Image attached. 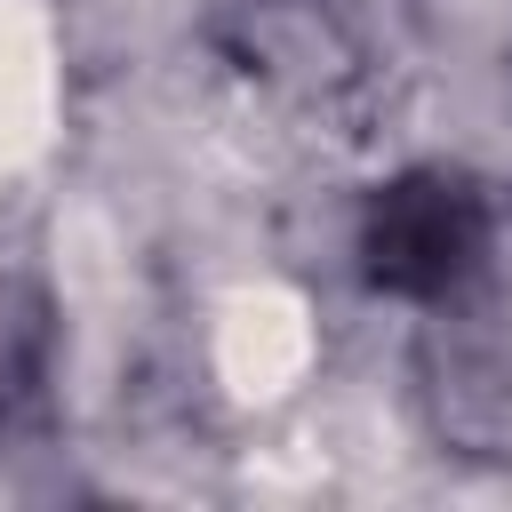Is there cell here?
Instances as JSON below:
<instances>
[{"mask_svg":"<svg viewBox=\"0 0 512 512\" xmlns=\"http://www.w3.org/2000/svg\"><path fill=\"white\" fill-rule=\"evenodd\" d=\"M360 256H368V280L384 296H448L480 272L488 256V200L464 184V176H400L368 200V224H360Z\"/></svg>","mask_w":512,"mask_h":512,"instance_id":"1","label":"cell"}]
</instances>
